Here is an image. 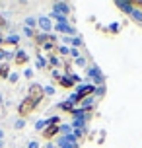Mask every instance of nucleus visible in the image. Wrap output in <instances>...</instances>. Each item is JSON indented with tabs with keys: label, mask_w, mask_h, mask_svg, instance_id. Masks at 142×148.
Returning a JSON list of instances; mask_svg holds the SVG:
<instances>
[{
	"label": "nucleus",
	"mask_w": 142,
	"mask_h": 148,
	"mask_svg": "<svg viewBox=\"0 0 142 148\" xmlns=\"http://www.w3.org/2000/svg\"><path fill=\"white\" fill-rule=\"evenodd\" d=\"M35 105H37V103H35L33 99H29V97H25V99L22 101V105L18 107V113H20L22 117H27V115H29L31 111L35 109Z\"/></svg>",
	"instance_id": "f257e3e1"
},
{
	"label": "nucleus",
	"mask_w": 142,
	"mask_h": 148,
	"mask_svg": "<svg viewBox=\"0 0 142 148\" xmlns=\"http://www.w3.org/2000/svg\"><path fill=\"white\" fill-rule=\"evenodd\" d=\"M57 133H59V119H55V121H53V125L47 127L45 131H43V138H47V140H49V138H53Z\"/></svg>",
	"instance_id": "f03ea898"
},
{
	"label": "nucleus",
	"mask_w": 142,
	"mask_h": 148,
	"mask_svg": "<svg viewBox=\"0 0 142 148\" xmlns=\"http://www.w3.org/2000/svg\"><path fill=\"white\" fill-rule=\"evenodd\" d=\"M29 99H33L35 103H39L41 99H43V90H41V86H31V90H29Z\"/></svg>",
	"instance_id": "7ed1b4c3"
},
{
	"label": "nucleus",
	"mask_w": 142,
	"mask_h": 148,
	"mask_svg": "<svg viewBox=\"0 0 142 148\" xmlns=\"http://www.w3.org/2000/svg\"><path fill=\"white\" fill-rule=\"evenodd\" d=\"M94 86H88V88H84L82 92H80V94H78V96H76V99H78V101H82L84 97H88V96H91V94H94Z\"/></svg>",
	"instance_id": "20e7f679"
},
{
	"label": "nucleus",
	"mask_w": 142,
	"mask_h": 148,
	"mask_svg": "<svg viewBox=\"0 0 142 148\" xmlns=\"http://www.w3.org/2000/svg\"><path fill=\"white\" fill-rule=\"evenodd\" d=\"M16 47H18V43L16 41H10V43H0V49H4V51H16Z\"/></svg>",
	"instance_id": "39448f33"
},
{
	"label": "nucleus",
	"mask_w": 142,
	"mask_h": 148,
	"mask_svg": "<svg viewBox=\"0 0 142 148\" xmlns=\"http://www.w3.org/2000/svg\"><path fill=\"white\" fill-rule=\"evenodd\" d=\"M59 84H60L64 90H70V88H72V82L66 80V78H59Z\"/></svg>",
	"instance_id": "423d86ee"
},
{
	"label": "nucleus",
	"mask_w": 142,
	"mask_h": 148,
	"mask_svg": "<svg viewBox=\"0 0 142 148\" xmlns=\"http://www.w3.org/2000/svg\"><path fill=\"white\" fill-rule=\"evenodd\" d=\"M8 70H10V68H8L6 62H4V64H0V78H6V76H8Z\"/></svg>",
	"instance_id": "0eeeda50"
},
{
	"label": "nucleus",
	"mask_w": 142,
	"mask_h": 148,
	"mask_svg": "<svg viewBox=\"0 0 142 148\" xmlns=\"http://www.w3.org/2000/svg\"><path fill=\"white\" fill-rule=\"evenodd\" d=\"M128 6L136 8V10H142V2H140V0H128Z\"/></svg>",
	"instance_id": "6e6552de"
},
{
	"label": "nucleus",
	"mask_w": 142,
	"mask_h": 148,
	"mask_svg": "<svg viewBox=\"0 0 142 148\" xmlns=\"http://www.w3.org/2000/svg\"><path fill=\"white\" fill-rule=\"evenodd\" d=\"M25 62H27V57H23V55H20V57H16V64H18V66H23Z\"/></svg>",
	"instance_id": "1a4fd4ad"
}]
</instances>
